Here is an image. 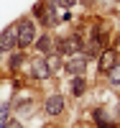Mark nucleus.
<instances>
[{
	"label": "nucleus",
	"mask_w": 120,
	"mask_h": 128,
	"mask_svg": "<svg viewBox=\"0 0 120 128\" xmlns=\"http://www.w3.org/2000/svg\"><path fill=\"white\" fill-rule=\"evenodd\" d=\"M107 77H110V82H113V84H120V62H115V67L107 72Z\"/></svg>",
	"instance_id": "obj_13"
},
{
	"label": "nucleus",
	"mask_w": 120,
	"mask_h": 128,
	"mask_svg": "<svg viewBox=\"0 0 120 128\" xmlns=\"http://www.w3.org/2000/svg\"><path fill=\"white\" fill-rule=\"evenodd\" d=\"M56 51L61 56H74V54H79V51H84V38H79L77 34L64 36V38L56 41Z\"/></svg>",
	"instance_id": "obj_2"
},
{
	"label": "nucleus",
	"mask_w": 120,
	"mask_h": 128,
	"mask_svg": "<svg viewBox=\"0 0 120 128\" xmlns=\"http://www.w3.org/2000/svg\"><path fill=\"white\" fill-rule=\"evenodd\" d=\"M95 3V0H82V5H92Z\"/></svg>",
	"instance_id": "obj_16"
},
{
	"label": "nucleus",
	"mask_w": 120,
	"mask_h": 128,
	"mask_svg": "<svg viewBox=\"0 0 120 128\" xmlns=\"http://www.w3.org/2000/svg\"><path fill=\"white\" fill-rule=\"evenodd\" d=\"M5 128H23V123H20V120H8Z\"/></svg>",
	"instance_id": "obj_15"
},
{
	"label": "nucleus",
	"mask_w": 120,
	"mask_h": 128,
	"mask_svg": "<svg viewBox=\"0 0 120 128\" xmlns=\"http://www.w3.org/2000/svg\"><path fill=\"white\" fill-rule=\"evenodd\" d=\"M118 3H120V0H118Z\"/></svg>",
	"instance_id": "obj_17"
},
{
	"label": "nucleus",
	"mask_w": 120,
	"mask_h": 128,
	"mask_svg": "<svg viewBox=\"0 0 120 128\" xmlns=\"http://www.w3.org/2000/svg\"><path fill=\"white\" fill-rule=\"evenodd\" d=\"M33 16L41 20V23H46V26H54V23L59 20V16H56V5H54L51 0L36 3V5H33Z\"/></svg>",
	"instance_id": "obj_3"
},
{
	"label": "nucleus",
	"mask_w": 120,
	"mask_h": 128,
	"mask_svg": "<svg viewBox=\"0 0 120 128\" xmlns=\"http://www.w3.org/2000/svg\"><path fill=\"white\" fill-rule=\"evenodd\" d=\"M23 62H26V54H23V51H20V54L13 51V54H10V72H18L20 67H23Z\"/></svg>",
	"instance_id": "obj_12"
},
{
	"label": "nucleus",
	"mask_w": 120,
	"mask_h": 128,
	"mask_svg": "<svg viewBox=\"0 0 120 128\" xmlns=\"http://www.w3.org/2000/svg\"><path fill=\"white\" fill-rule=\"evenodd\" d=\"M64 108H67V102H64V95H49V98L43 100V113L51 115V118L61 115Z\"/></svg>",
	"instance_id": "obj_5"
},
{
	"label": "nucleus",
	"mask_w": 120,
	"mask_h": 128,
	"mask_svg": "<svg viewBox=\"0 0 120 128\" xmlns=\"http://www.w3.org/2000/svg\"><path fill=\"white\" fill-rule=\"evenodd\" d=\"M84 90H87L84 74H79V77H74V80H72V95H74V98H82V95H84Z\"/></svg>",
	"instance_id": "obj_11"
},
{
	"label": "nucleus",
	"mask_w": 120,
	"mask_h": 128,
	"mask_svg": "<svg viewBox=\"0 0 120 128\" xmlns=\"http://www.w3.org/2000/svg\"><path fill=\"white\" fill-rule=\"evenodd\" d=\"M95 126L97 128H118V120H110L102 110H95Z\"/></svg>",
	"instance_id": "obj_10"
},
{
	"label": "nucleus",
	"mask_w": 120,
	"mask_h": 128,
	"mask_svg": "<svg viewBox=\"0 0 120 128\" xmlns=\"http://www.w3.org/2000/svg\"><path fill=\"white\" fill-rule=\"evenodd\" d=\"M115 62H118V51L115 49H102L100 54H97V67H100V72H110L115 67Z\"/></svg>",
	"instance_id": "obj_6"
},
{
	"label": "nucleus",
	"mask_w": 120,
	"mask_h": 128,
	"mask_svg": "<svg viewBox=\"0 0 120 128\" xmlns=\"http://www.w3.org/2000/svg\"><path fill=\"white\" fill-rule=\"evenodd\" d=\"M64 69H67L72 77H79V74L87 72V54L84 51H79V54H74L67 59V64H64Z\"/></svg>",
	"instance_id": "obj_4"
},
{
	"label": "nucleus",
	"mask_w": 120,
	"mask_h": 128,
	"mask_svg": "<svg viewBox=\"0 0 120 128\" xmlns=\"http://www.w3.org/2000/svg\"><path fill=\"white\" fill-rule=\"evenodd\" d=\"M15 34H18V46H20V49L31 46V44L36 41V23H33L31 18L18 20V23H15Z\"/></svg>",
	"instance_id": "obj_1"
},
{
	"label": "nucleus",
	"mask_w": 120,
	"mask_h": 128,
	"mask_svg": "<svg viewBox=\"0 0 120 128\" xmlns=\"http://www.w3.org/2000/svg\"><path fill=\"white\" fill-rule=\"evenodd\" d=\"M33 44H36V49H38V54H43V56H46V54H51V49H54V41H51V36H49V34H43L41 38L36 36V41H33Z\"/></svg>",
	"instance_id": "obj_9"
},
{
	"label": "nucleus",
	"mask_w": 120,
	"mask_h": 128,
	"mask_svg": "<svg viewBox=\"0 0 120 128\" xmlns=\"http://www.w3.org/2000/svg\"><path fill=\"white\" fill-rule=\"evenodd\" d=\"M77 0H56V5H61V8H72Z\"/></svg>",
	"instance_id": "obj_14"
},
{
	"label": "nucleus",
	"mask_w": 120,
	"mask_h": 128,
	"mask_svg": "<svg viewBox=\"0 0 120 128\" xmlns=\"http://www.w3.org/2000/svg\"><path fill=\"white\" fill-rule=\"evenodd\" d=\"M33 74H36V80H51V67L46 56L33 59Z\"/></svg>",
	"instance_id": "obj_8"
},
{
	"label": "nucleus",
	"mask_w": 120,
	"mask_h": 128,
	"mask_svg": "<svg viewBox=\"0 0 120 128\" xmlns=\"http://www.w3.org/2000/svg\"><path fill=\"white\" fill-rule=\"evenodd\" d=\"M15 46H18L15 26H8L3 34H0V51H15Z\"/></svg>",
	"instance_id": "obj_7"
}]
</instances>
